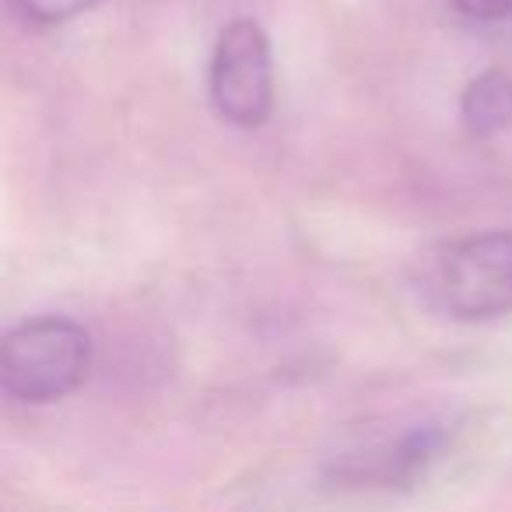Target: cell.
<instances>
[{
	"mask_svg": "<svg viewBox=\"0 0 512 512\" xmlns=\"http://www.w3.org/2000/svg\"><path fill=\"white\" fill-rule=\"evenodd\" d=\"M460 120L474 137H495L512 127V74L505 67L477 74L460 95Z\"/></svg>",
	"mask_w": 512,
	"mask_h": 512,
	"instance_id": "277c9868",
	"label": "cell"
},
{
	"mask_svg": "<svg viewBox=\"0 0 512 512\" xmlns=\"http://www.w3.org/2000/svg\"><path fill=\"white\" fill-rule=\"evenodd\" d=\"M214 113L239 130L264 127L274 113V53L264 25L235 18L221 29L207 71Z\"/></svg>",
	"mask_w": 512,
	"mask_h": 512,
	"instance_id": "3957f363",
	"label": "cell"
},
{
	"mask_svg": "<svg viewBox=\"0 0 512 512\" xmlns=\"http://www.w3.org/2000/svg\"><path fill=\"white\" fill-rule=\"evenodd\" d=\"M11 4L32 25H64L71 18L92 11L99 0H11Z\"/></svg>",
	"mask_w": 512,
	"mask_h": 512,
	"instance_id": "5b68a950",
	"label": "cell"
},
{
	"mask_svg": "<svg viewBox=\"0 0 512 512\" xmlns=\"http://www.w3.org/2000/svg\"><path fill=\"white\" fill-rule=\"evenodd\" d=\"M425 292L442 316L488 323L512 313V232L456 239L432 260Z\"/></svg>",
	"mask_w": 512,
	"mask_h": 512,
	"instance_id": "7a4b0ae2",
	"label": "cell"
},
{
	"mask_svg": "<svg viewBox=\"0 0 512 512\" xmlns=\"http://www.w3.org/2000/svg\"><path fill=\"white\" fill-rule=\"evenodd\" d=\"M92 369V337L71 316H32L4 334L0 383L22 404L71 397Z\"/></svg>",
	"mask_w": 512,
	"mask_h": 512,
	"instance_id": "6da1fadb",
	"label": "cell"
},
{
	"mask_svg": "<svg viewBox=\"0 0 512 512\" xmlns=\"http://www.w3.org/2000/svg\"><path fill=\"white\" fill-rule=\"evenodd\" d=\"M470 22H505L512 18V0H449Z\"/></svg>",
	"mask_w": 512,
	"mask_h": 512,
	"instance_id": "8992f818",
	"label": "cell"
}]
</instances>
